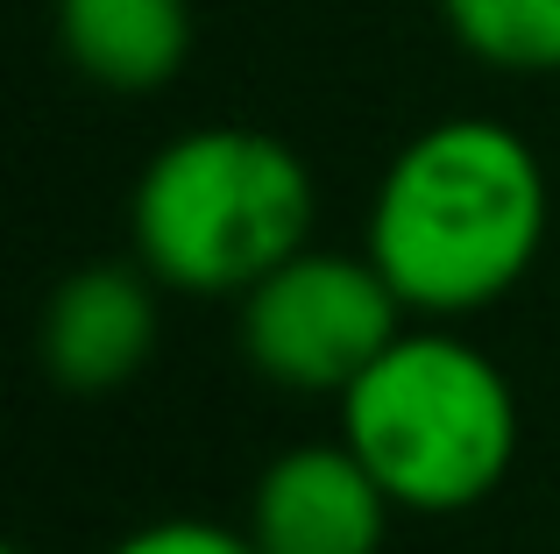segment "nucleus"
I'll use <instances>...</instances> for the list:
<instances>
[{"mask_svg": "<svg viewBox=\"0 0 560 554\" xmlns=\"http://www.w3.org/2000/svg\"><path fill=\"white\" fill-rule=\"evenodd\" d=\"M454 43L497 71H560V0H440Z\"/></svg>", "mask_w": 560, "mask_h": 554, "instance_id": "obj_8", "label": "nucleus"}, {"mask_svg": "<svg viewBox=\"0 0 560 554\" xmlns=\"http://www.w3.org/2000/svg\"><path fill=\"white\" fill-rule=\"evenodd\" d=\"M136 256L171 291H248L313 235V171L284 136L191 128L136 178Z\"/></svg>", "mask_w": 560, "mask_h": 554, "instance_id": "obj_3", "label": "nucleus"}, {"mask_svg": "<svg viewBox=\"0 0 560 554\" xmlns=\"http://www.w3.org/2000/svg\"><path fill=\"white\" fill-rule=\"evenodd\" d=\"M107 554H256V541H248V527L228 533L213 519H150L128 541H114Z\"/></svg>", "mask_w": 560, "mask_h": 554, "instance_id": "obj_9", "label": "nucleus"}, {"mask_svg": "<svg viewBox=\"0 0 560 554\" xmlns=\"http://www.w3.org/2000/svg\"><path fill=\"white\" fill-rule=\"evenodd\" d=\"M390 490L348 441L284 448L256 476L248 498V541L256 554H383L390 533Z\"/></svg>", "mask_w": 560, "mask_h": 554, "instance_id": "obj_5", "label": "nucleus"}, {"mask_svg": "<svg viewBox=\"0 0 560 554\" xmlns=\"http://www.w3.org/2000/svg\"><path fill=\"white\" fill-rule=\"evenodd\" d=\"M341 441L370 462L397 512H468L518 462V391L476 342L405 327L341 391Z\"/></svg>", "mask_w": 560, "mask_h": 554, "instance_id": "obj_2", "label": "nucleus"}, {"mask_svg": "<svg viewBox=\"0 0 560 554\" xmlns=\"http://www.w3.org/2000/svg\"><path fill=\"white\" fill-rule=\"evenodd\" d=\"M411 305L376 270V256L313 250L284 256L270 277L242 291V356L262 384L305 391V399H341L383 348L405 334Z\"/></svg>", "mask_w": 560, "mask_h": 554, "instance_id": "obj_4", "label": "nucleus"}, {"mask_svg": "<svg viewBox=\"0 0 560 554\" xmlns=\"http://www.w3.org/2000/svg\"><path fill=\"white\" fill-rule=\"evenodd\" d=\"M65 57L107 93H156L191 57L185 0H57Z\"/></svg>", "mask_w": 560, "mask_h": 554, "instance_id": "obj_7", "label": "nucleus"}, {"mask_svg": "<svg viewBox=\"0 0 560 554\" xmlns=\"http://www.w3.org/2000/svg\"><path fill=\"white\" fill-rule=\"evenodd\" d=\"M8 554H22V547H8Z\"/></svg>", "mask_w": 560, "mask_h": 554, "instance_id": "obj_10", "label": "nucleus"}, {"mask_svg": "<svg viewBox=\"0 0 560 554\" xmlns=\"http://www.w3.org/2000/svg\"><path fill=\"white\" fill-rule=\"evenodd\" d=\"M547 242V171L504 122L454 114L390 157L370 199L376 270L425 320L504 299Z\"/></svg>", "mask_w": 560, "mask_h": 554, "instance_id": "obj_1", "label": "nucleus"}, {"mask_svg": "<svg viewBox=\"0 0 560 554\" xmlns=\"http://www.w3.org/2000/svg\"><path fill=\"white\" fill-rule=\"evenodd\" d=\"M156 277L142 264H85L43 299L36 320V356L50 384L100 399L142 377L156 356Z\"/></svg>", "mask_w": 560, "mask_h": 554, "instance_id": "obj_6", "label": "nucleus"}]
</instances>
